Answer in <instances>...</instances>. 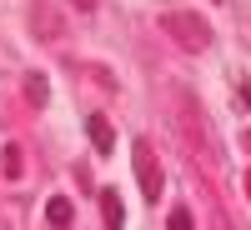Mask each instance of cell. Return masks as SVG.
I'll list each match as a JSON object with an SVG mask.
<instances>
[{
	"label": "cell",
	"mask_w": 251,
	"mask_h": 230,
	"mask_svg": "<svg viewBox=\"0 0 251 230\" xmlns=\"http://www.w3.org/2000/svg\"><path fill=\"white\" fill-rule=\"evenodd\" d=\"M161 30L171 35L181 50H191V55H201L206 45H211V25H206L196 10H171V15H161Z\"/></svg>",
	"instance_id": "cell-1"
},
{
	"label": "cell",
	"mask_w": 251,
	"mask_h": 230,
	"mask_svg": "<svg viewBox=\"0 0 251 230\" xmlns=\"http://www.w3.org/2000/svg\"><path fill=\"white\" fill-rule=\"evenodd\" d=\"M131 160H136V180H141V195L156 205V200H161V190H166V175H161V160H156V150H151V140H146V135L131 145Z\"/></svg>",
	"instance_id": "cell-2"
},
{
	"label": "cell",
	"mask_w": 251,
	"mask_h": 230,
	"mask_svg": "<svg viewBox=\"0 0 251 230\" xmlns=\"http://www.w3.org/2000/svg\"><path fill=\"white\" fill-rule=\"evenodd\" d=\"M86 130H91L96 155H111V150H116V130H111V120H106V115H91V120H86Z\"/></svg>",
	"instance_id": "cell-3"
},
{
	"label": "cell",
	"mask_w": 251,
	"mask_h": 230,
	"mask_svg": "<svg viewBox=\"0 0 251 230\" xmlns=\"http://www.w3.org/2000/svg\"><path fill=\"white\" fill-rule=\"evenodd\" d=\"M100 220H106V230H121L126 225V205L116 190H100Z\"/></svg>",
	"instance_id": "cell-4"
},
{
	"label": "cell",
	"mask_w": 251,
	"mask_h": 230,
	"mask_svg": "<svg viewBox=\"0 0 251 230\" xmlns=\"http://www.w3.org/2000/svg\"><path fill=\"white\" fill-rule=\"evenodd\" d=\"M30 30H35V35H46V40H50V35H60L55 10H50V5H35V10H30Z\"/></svg>",
	"instance_id": "cell-5"
},
{
	"label": "cell",
	"mask_w": 251,
	"mask_h": 230,
	"mask_svg": "<svg viewBox=\"0 0 251 230\" xmlns=\"http://www.w3.org/2000/svg\"><path fill=\"white\" fill-rule=\"evenodd\" d=\"M46 220H50V225H55V230H66V225H71V220H75V205H71V200H66V195H55V200H50V205H46Z\"/></svg>",
	"instance_id": "cell-6"
},
{
	"label": "cell",
	"mask_w": 251,
	"mask_h": 230,
	"mask_svg": "<svg viewBox=\"0 0 251 230\" xmlns=\"http://www.w3.org/2000/svg\"><path fill=\"white\" fill-rule=\"evenodd\" d=\"M25 100H30V105H46V100H50L46 75H25Z\"/></svg>",
	"instance_id": "cell-7"
},
{
	"label": "cell",
	"mask_w": 251,
	"mask_h": 230,
	"mask_svg": "<svg viewBox=\"0 0 251 230\" xmlns=\"http://www.w3.org/2000/svg\"><path fill=\"white\" fill-rule=\"evenodd\" d=\"M5 175L20 180V145H5Z\"/></svg>",
	"instance_id": "cell-8"
},
{
	"label": "cell",
	"mask_w": 251,
	"mask_h": 230,
	"mask_svg": "<svg viewBox=\"0 0 251 230\" xmlns=\"http://www.w3.org/2000/svg\"><path fill=\"white\" fill-rule=\"evenodd\" d=\"M196 220H191V210H186V205H181V210H171V230H191Z\"/></svg>",
	"instance_id": "cell-9"
},
{
	"label": "cell",
	"mask_w": 251,
	"mask_h": 230,
	"mask_svg": "<svg viewBox=\"0 0 251 230\" xmlns=\"http://www.w3.org/2000/svg\"><path fill=\"white\" fill-rule=\"evenodd\" d=\"M236 105L251 110V80H241V85H236Z\"/></svg>",
	"instance_id": "cell-10"
},
{
	"label": "cell",
	"mask_w": 251,
	"mask_h": 230,
	"mask_svg": "<svg viewBox=\"0 0 251 230\" xmlns=\"http://www.w3.org/2000/svg\"><path fill=\"white\" fill-rule=\"evenodd\" d=\"M71 5H80V10H86V15H91V10H96V0H71Z\"/></svg>",
	"instance_id": "cell-11"
},
{
	"label": "cell",
	"mask_w": 251,
	"mask_h": 230,
	"mask_svg": "<svg viewBox=\"0 0 251 230\" xmlns=\"http://www.w3.org/2000/svg\"><path fill=\"white\" fill-rule=\"evenodd\" d=\"M246 145H251V130H246Z\"/></svg>",
	"instance_id": "cell-12"
},
{
	"label": "cell",
	"mask_w": 251,
	"mask_h": 230,
	"mask_svg": "<svg viewBox=\"0 0 251 230\" xmlns=\"http://www.w3.org/2000/svg\"><path fill=\"white\" fill-rule=\"evenodd\" d=\"M246 190H251V180H246Z\"/></svg>",
	"instance_id": "cell-13"
}]
</instances>
